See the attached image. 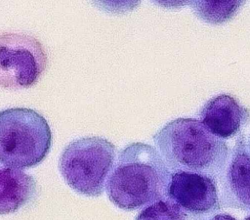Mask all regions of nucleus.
<instances>
[{
	"instance_id": "nucleus-1",
	"label": "nucleus",
	"mask_w": 250,
	"mask_h": 220,
	"mask_svg": "<svg viewBox=\"0 0 250 220\" xmlns=\"http://www.w3.org/2000/svg\"><path fill=\"white\" fill-rule=\"evenodd\" d=\"M171 176L159 152L141 142L124 147L107 178L109 200L124 210H134L165 198Z\"/></svg>"
},
{
	"instance_id": "nucleus-2",
	"label": "nucleus",
	"mask_w": 250,
	"mask_h": 220,
	"mask_svg": "<svg viewBox=\"0 0 250 220\" xmlns=\"http://www.w3.org/2000/svg\"><path fill=\"white\" fill-rule=\"evenodd\" d=\"M153 141L171 173L188 171L218 181L230 155L228 145L194 118L166 123Z\"/></svg>"
},
{
	"instance_id": "nucleus-3",
	"label": "nucleus",
	"mask_w": 250,
	"mask_h": 220,
	"mask_svg": "<svg viewBox=\"0 0 250 220\" xmlns=\"http://www.w3.org/2000/svg\"><path fill=\"white\" fill-rule=\"evenodd\" d=\"M51 145V128L34 110L0 111V164L18 169L33 167L46 157Z\"/></svg>"
},
{
	"instance_id": "nucleus-4",
	"label": "nucleus",
	"mask_w": 250,
	"mask_h": 220,
	"mask_svg": "<svg viewBox=\"0 0 250 220\" xmlns=\"http://www.w3.org/2000/svg\"><path fill=\"white\" fill-rule=\"evenodd\" d=\"M116 160V148L102 137H84L62 151L59 168L66 184L80 195L99 197Z\"/></svg>"
},
{
	"instance_id": "nucleus-5",
	"label": "nucleus",
	"mask_w": 250,
	"mask_h": 220,
	"mask_svg": "<svg viewBox=\"0 0 250 220\" xmlns=\"http://www.w3.org/2000/svg\"><path fill=\"white\" fill-rule=\"evenodd\" d=\"M47 63L45 49L35 37L19 32L0 34V87H31L45 71Z\"/></svg>"
},
{
	"instance_id": "nucleus-6",
	"label": "nucleus",
	"mask_w": 250,
	"mask_h": 220,
	"mask_svg": "<svg viewBox=\"0 0 250 220\" xmlns=\"http://www.w3.org/2000/svg\"><path fill=\"white\" fill-rule=\"evenodd\" d=\"M216 180L188 171L171 173L165 198L190 216L207 219L221 207Z\"/></svg>"
},
{
	"instance_id": "nucleus-7",
	"label": "nucleus",
	"mask_w": 250,
	"mask_h": 220,
	"mask_svg": "<svg viewBox=\"0 0 250 220\" xmlns=\"http://www.w3.org/2000/svg\"><path fill=\"white\" fill-rule=\"evenodd\" d=\"M219 184L221 205L250 211V154L243 134L236 140Z\"/></svg>"
},
{
	"instance_id": "nucleus-8",
	"label": "nucleus",
	"mask_w": 250,
	"mask_h": 220,
	"mask_svg": "<svg viewBox=\"0 0 250 220\" xmlns=\"http://www.w3.org/2000/svg\"><path fill=\"white\" fill-rule=\"evenodd\" d=\"M200 119L207 130L219 139H229L238 134L250 112L232 96L220 94L211 98L200 110Z\"/></svg>"
},
{
	"instance_id": "nucleus-9",
	"label": "nucleus",
	"mask_w": 250,
	"mask_h": 220,
	"mask_svg": "<svg viewBox=\"0 0 250 220\" xmlns=\"http://www.w3.org/2000/svg\"><path fill=\"white\" fill-rule=\"evenodd\" d=\"M36 192L33 177L21 169L0 164V215L14 213L30 203Z\"/></svg>"
},
{
	"instance_id": "nucleus-10",
	"label": "nucleus",
	"mask_w": 250,
	"mask_h": 220,
	"mask_svg": "<svg viewBox=\"0 0 250 220\" xmlns=\"http://www.w3.org/2000/svg\"><path fill=\"white\" fill-rule=\"evenodd\" d=\"M243 4L244 1L240 0H195L189 3L194 15L211 24H220L231 20Z\"/></svg>"
},
{
	"instance_id": "nucleus-11",
	"label": "nucleus",
	"mask_w": 250,
	"mask_h": 220,
	"mask_svg": "<svg viewBox=\"0 0 250 220\" xmlns=\"http://www.w3.org/2000/svg\"><path fill=\"white\" fill-rule=\"evenodd\" d=\"M135 220H205L190 216L170 199L163 198L143 208Z\"/></svg>"
},
{
	"instance_id": "nucleus-12",
	"label": "nucleus",
	"mask_w": 250,
	"mask_h": 220,
	"mask_svg": "<svg viewBox=\"0 0 250 220\" xmlns=\"http://www.w3.org/2000/svg\"><path fill=\"white\" fill-rule=\"evenodd\" d=\"M205 220H236V219L233 216L227 213H217L208 217Z\"/></svg>"
},
{
	"instance_id": "nucleus-13",
	"label": "nucleus",
	"mask_w": 250,
	"mask_h": 220,
	"mask_svg": "<svg viewBox=\"0 0 250 220\" xmlns=\"http://www.w3.org/2000/svg\"><path fill=\"white\" fill-rule=\"evenodd\" d=\"M247 147H248V151H249V154H250V138H249V142L247 143Z\"/></svg>"
},
{
	"instance_id": "nucleus-14",
	"label": "nucleus",
	"mask_w": 250,
	"mask_h": 220,
	"mask_svg": "<svg viewBox=\"0 0 250 220\" xmlns=\"http://www.w3.org/2000/svg\"><path fill=\"white\" fill-rule=\"evenodd\" d=\"M244 220H250V216H248V217H246Z\"/></svg>"
}]
</instances>
